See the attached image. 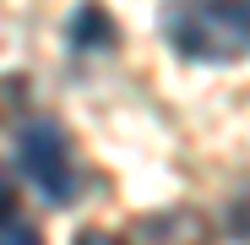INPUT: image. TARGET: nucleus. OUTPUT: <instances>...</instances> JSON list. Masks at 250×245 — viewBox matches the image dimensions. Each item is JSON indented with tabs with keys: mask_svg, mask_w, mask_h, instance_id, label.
I'll return each mask as SVG.
<instances>
[{
	"mask_svg": "<svg viewBox=\"0 0 250 245\" xmlns=\"http://www.w3.org/2000/svg\"><path fill=\"white\" fill-rule=\"evenodd\" d=\"M169 49L201 66H234L250 55V0H180L163 17Z\"/></svg>",
	"mask_w": 250,
	"mask_h": 245,
	"instance_id": "nucleus-1",
	"label": "nucleus"
},
{
	"mask_svg": "<svg viewBox=\"0 0 250 245\" xmlns=\"http://www.w3.org/2000/svg\"><path fill=\"white\" fill-rule=\"evenodd\" d=\"M11 201H17V196H11V180L0 175V207H11Z\"/></svg>",
	"mask_w": 250,
	"mask_h": 245,
	"instance_id": "nucleus-7",
	"label": "nucleus"
},
{
	"mask_svg": "<svg viewBox=\"0 0 250 245\" xmlns=\"http://www.w3.org/2000/svg\"><path fill=\"white\" fill-rule=\"evenodd\" d=\"M234 229H239V234L250 240V201H245V207H234Z\"/></svg>",
	"mask_w": 250,
	"mask_h": 245,
	"instance_id": "nucleus-6",
	"label": "nucleus"
},
{
	"mask_svg": "<svg viewBox=\"0 0 250 245\" xmlns=\"http://www.w3.org/2000/svg\"><path fill=\"white\" fill-rule=\"evenodd\" d=\"M0 245H44L38 229L17 213V201H11V207H0Z\"/></svg>",
	"mask_w": 250,
	"mask_h": 245,
	"instance_id": "nucleus-4",
	"label": "nucleus"
},
{
	"mask_svg": "<svg viewBox=\"0 0 250 245\" xmlns=\"http://www.w3.org/2000/svg\"><path fill=\"white\" fill-rule=\"evenodd\" d=\"M71 44H76V49H109V44H114L109 11H104V6H82V11L71 17Z\"/></svg>",
	"mask_w": 250,
	"mask_h": 245,
	"instance_id": "nucleus-3",
	"label": "nucleus"
},
{
	"mask_svg": "<svg viewBox=\"0 0 250 245\" xmlns=\"http://www.w3.org/2000/svg\"><path fill=\"white\" fill-rule=\"evenodd\" d=\"M76 245H120V240H109V234H98V229H87V234H76Z\"/></svg>",
	"mask_w": 250,
	"mask_h": 245,
	"instance_id": "nucleus-5",
	"label": "nucleus"
},
{
	"mask_svg": "<svg viewBox=\"0 0 250 245\" xmlns=\"http://www.w3.org/2000/svg\"><path fill=\"white\" fill-rule=\"evenodd\" d=\"M17 163L22 175L44 191V201H55V207H65V201L82 191V169H76V153H71V136L60 120H33V126L17 136Z\"/></svg>",
	"mask_w": 250,
	"mask_h": 245,
	"instance_id": "nucleus-2",
	"label": "nucleus"
}]
</instances>
